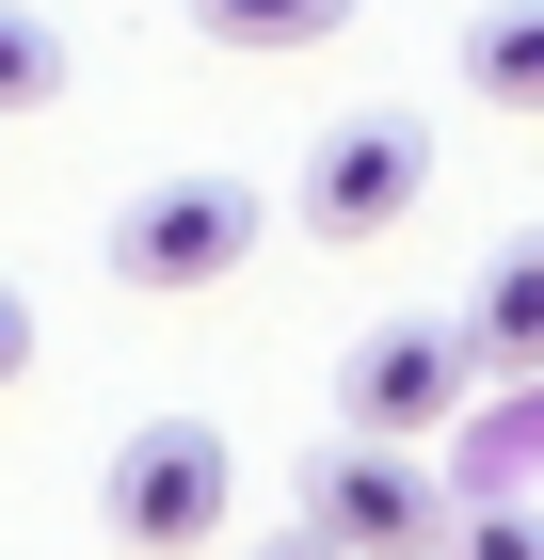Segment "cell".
<instances>
[{
    "instance_id": "cell-11",
    "label": "cell",
    "mask_w": 544,
    "mask_h": 560,
    "mask_svg": "<svg viewBox=\"0 0 544 560\" xmlns=\"http://www.w3.org/2000/svg\"><path fill=\"white\" fill-rule=\"evenodd\" d=\"M33 96H65V33L33 0H0V113H33Z\"/></svg>"
},
{
    "instance_id": "cell-5",
    "label": "cell",
    "mask_w": 544,
    "mask_h": 560,
    "mask_svg": "<svg viewBox=\"0 0 544 560\" xmlns=\"http://www.w3.org/2000/svg\"><path fill=\"white\" fill-rule=\"evenodd\" d=\"M481 385H497V369H481L464 320H369L352 369H336V417H352V432H417V448H449V417H464Z\"/></svg>"
},
{
    "instance_id": "cell-12",
    "label": "cell",
    "mask_w": 544,
    "mask_h": 560,
    "mask_svg": "<svg viewBox=\"0 0 544 560\" xmlns=\"http://www.w3.org/2000/svg\"><path fill=\"white\" fill-rule=\"evenodd\" d=\"M16 369H33V304L0 289V385H16Z\"/></svg>"
},
{
    "instance_id": "cell-1",
    "label": "cell",
    "mask_w": 544,
    "mask_h": 560,
    "mask_svg": "<svg viewBox=\"0 0 544 560\" xmlns=\"http://www.w3.org/2000/svg\"><path fill=\"white\" fill-rule=\"evenodd\" d=\"M96 513H113L128 560H209L224 513H241V448H224L209 417H144L113 448V480H96Z\"/></svg>"
},
{
    "instance_id": "cell-2",
    "label": "cell",
    "mask_w": 544,
    "mask_h": 560,
    "mask_svg": "<svg viewBox=\"0 0 544 560\" xmlns=\"http://www.w3.org/2000/svg\"><path fill=\"white\" fill-rule=\"evenodd\" d=\"M304 528L352 545V560H432V545H449V480H432L417 432H352V448L304 465Z\"/></svg>"
},
{
    "instance_id": "cell-10",
    "label": "cell",
    "mask_w": 544,
    "mask_h": 560,
    "mask_svg": "<svg viewBox=\"0 0 544 560\" xmlns=\"http://www.w3.org/2000/svg\"><path fill=\"white\" fill-rule=\"evenodd\" d=\"M432 560H544V497H449Z\"/></svg>"
},
{
    "instance_id": "cell-6",
    "label": "cell",
    "mask_w": 544,
    "mask_h": 560,
    "mask_svg": "<svg viewBox=\"0 0 544 560\" xmlns=\"http://www.w3.org/2000/svg\"><path fill=\"white\" fill-rule=\"evenodd\" d=\"M449 497H544V369H497V400L449 417Z\"/></svg>"
},
{
    "instance_id": "cell-13",
    "label": "cell",
    "mask_w": 544,
    "mask_h": 560,
    "mask_svg": "<svg viewBox=\"0 0 544 560\" xmlns=\"http://www.w3.org/2000/svg\"><path fill=\"white\" fill-rule=\"evenodd\" d=\"M256 560H352V545H321V528L289 513V528H273V545H256Z\"/></svg>"
},
{
    "instance_id": "cell-3",
    "label": "cell",
    "mask_w": 544,
    "mask_h": 560,
    "mask_svg": "<svg viewBox=\"0 0 544 560\" xmlns=\"http://www.w3.org/2000/svg\"><path fill=\"white\" fill-rule=\"evenodd\" d=\"M256 241H273V209H256L241 176H161V192H128V209H113V289H144V304L224 289Z\"/></svg>"
},
{
    "instance_id": "cell-4",
    "label": "cell",
    "mask_w": 544,
    "mask_h": 560,
    "mask_svg": "<svg viewBox=\"0 0 544 560\" xmlns=\"http://www.w3.org/2000/svg\"><path fill=\"white\" fill-rule=\"evenodd\" d=\"M432 209V129L417 113H336L304 144V241H401Z\"/></svg>"
},
{
    "instance_id": "cell-9",
    "label": "cell",
    "mask_w": 544,
    "mask_h": 560,
    "mask_svg": "<svg viewBox=\"0 0 544 560\" xmlns=\"http://www.w3.org/2000/svg\"><path fill=\"white\" fill-rule=\"evenodd\" d=\"M193 33L241 48V65H289V48H336V33H352V0H193Z\"/></svg>"
},
{
    "instance_id": "cell-7",
    "label": "cell",
    "mask_w": 544,
    "mask_h": 560,
    "mask_svg": "<svg viewBox=\"0 0 544 560\" xmlns=\"http://www.w3.org/2000/svg\"><path fill=\"white\" fill-rule=\"evenodd\" d=\"M464 337H481V369H544V224L481 257V289H464Z\"/></svg>"
},
{
    "instance_id": "cell-8",
    "label": "cell",
    "mask_w": 544,
    "mask_h": 560,
    "mask_svg": "<svg viewBox=\"0 0 544 560\" xmlns=\"http://www.w3.org/2000/svg\"><path fill=\"white\" fill-rule=\"evenodd\" d=\"M464 96L544 113V0H481V16H464Z\"/></svg>"
}]
</instances>
